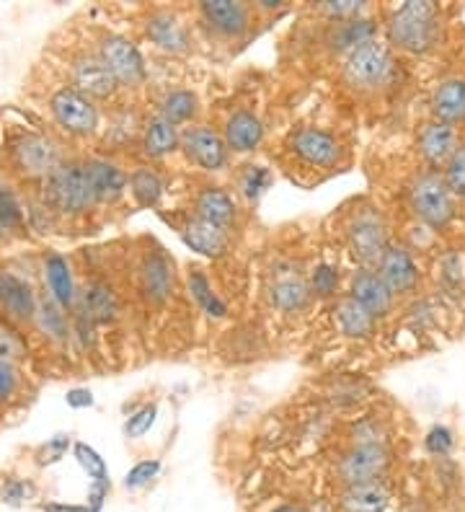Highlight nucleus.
<instances>
[{
	"mask_svg": "<svg viewBox=\"0 0 465 512\" xmlns=\"http://www.w3.org/2000/svg\"><path fill=\"white\" fill-rule=\"evenodd\" d=\"M385 34H388V42L398 47V50L424 55V52H429L434 44L440 42V8L434 6V3H427V0L424 3L409 0V3L398 6L388 16Z\"/></svg>",
	"mask_w": 465,
	"mask_h": 512,
	"instance_id": "nucleus-1",
	"label": "nucleus"
},
{
	"mask_svg": "<svg viewBox=\"0 0 465 512\" xmlns=\"http://www.w3.org/2000/svg\"><path fill=\"white\" fill-rule=\"evenodd\" d=\"M42 202L55 215H83L96 207V197L88 184L83 161L62 158L57 169L42 182Z\"/></svg>",
	"mask_w": 465,
	"mask_h": 512,
	"instance_id": "nucleus-2",
	"label": "nucleus"
},
{
	"mask_svg": "<svg viewBox=\"0 0 465 512\" xmlns=\"http://www.w3.org/2000/svg\"><path fill=\"white\" fill-rule=\"evenodd\" d=\"M6 158L11 171L31 182H44L65 156L47 132L21 130L6 140Z\"/></svg>",
	"mask_w": 465,
	"mask_h": 512,
	"instance_id": "nucleus-3",
	"label": "nucleus"
},
{
	"mask_svg": "<svg viewBox=\"0 0 465 512\" xmlns=\"http://www.w3.org/2000/svg\"><path fill=\"white\" fill-rule=\"evenodd\" d=\"M341 75L352 88L362 91V94H372L380 91L393 81L396 75V60H393L391 47L380 39L360 44L357 50H352L341 65Z\"/></svg>",
	"mask_w": 465,
	"mask_h": 512,
	"instance_id": "nucleus-4",
	"label": "nucleus"
},
{
	"mask_svg": "<svg viewBox=\"0 0 465 512\" xmlns=\"http://www.w3.org/2000/svg\"><path fill=\"white\" fill-rule=\"evenodd\" d=\"M47 109H50L52 122L70 138H91L99 132L101 114L96 101L88 99L70 83H60L52 91L47 99Z\"/></svg>",
	"mask_w": 465,
	"mask_h": 512,
	"instance_id": "nucleus-5",
	"label": "nucleus"
},
{
	"mask_svg": "<svg viewBox=\"0 0 465 512\" xmlns=\"http://www.w3.org/2000/svg\"><path fill=\"white\" fill-rule=\"evenodd\" d=\"M409 205L422 223L432 228H445L455 215V194L447 187L440 171H422L409 184Z\"/></svg>",
	"mask_w": 465,
	"mask_h": 512,
	"instance_id": "nucleus-6",
	"label": "nucleus"
},
{
	"mask_svg": "<svg viewBox=\"0 0 465 512\" xmlns=\"http://www.w3.org/2000/svg\"><path fill=\"white\" fill-rule=\"evenodd\" d=\"M96 55L106 70L114 75L119 88H140L148 78L143 52L137 50V44L130 37L117 32H101L96 39Z\"/></svg>",
	"mask_w": 465,
	"mask_h": 512,
	"instance_id": "nucleus-7",
	"label": "nucleus"
},
{
	"mask_svg": "<svg viewBox=\"0 0 465 512\" xmlns=\"http://www.w3.org/2000/svg\"><path fill=\"white\" fill-rule=\"evenodd\" d=\"M347 246L352 256L365 269H375L380 256L391 246L388 241V223L375 207H362L354 210L347 223Z\"/></svg>",
	"mask_w": 465,
	"mask_h": 512,
	"instance_id": "nucleus-8",
	"label": "nucleus"
},
{
	"mask_svg": "<svg viewBox=\"0 0 465 512\" xmlns=\"http://www.w3.org/2000/svg\"><path fill=\"white\" fill-rule=\"evenodd\" d=\"M287 148L310 169H334L344 156V145L334 132L313 125L292 130L287 138Z\"/></svg>",
	"mask_w": 465,
	"mask_h": 512,
	"instance_id": "nucleus-9",
	"label": "nucleus"
},
{
	"mask_svg": "<svg viewBox=\"0 0 465 512\" xmlns=\"http://www.w3.org/2000/svg\"><path fill=\"white\" fill-rule=\"evenodd\" d=\"M391 466V450L383 443H354L336 463V476L344 487L380 481Z\"/></svg>",
	"mask_w": 465,
	"mask_h": 512,
	"instance_id": "nucleus-10",
	"label": "nucleus"
},
{
	"mask_svg": "<svg viewBox=\"0 0 465 512\" xmlns=\"http://www.w3.org/2000/svg\"><path fill=\"white\" fill-rule=\"evenodd\" d=\"M70 86L78 88L81 94H86L91 101H109L119 91V83L114 81V75L106 70L96 52L81 50L70 57L68 63Z\"/></svg>",
	"mask_w": 465,
	"mask_h": 512,
	"instance_id": "nucleus-11",
	"label": "nucleus"
},
{
	"mask_svg": "<svg viewBox=\"0 0 465 512\" xmlns=\"http://www.w3.org/2000/svg\"><path fill=\"white\" fill-rule=\"evenodd\" d=\"M181 150L192 163L205 171H220L228 166V145L223 135L207 125H189L181 132Z\"/></svg>",
	"mask_w": 465,
	"mask_h": 512,
	"instance_id": "nucleus-12",
	"label": "nucleus"
},
{
	"mask_svg": "<svg viewBox=\"0 0 465 512\" xmlns=\"http://www.w3.org/2000/svg\"><path fill=\"white\" fill-rule=\"evenodd\" d=\"M199 16L217 37L241 39L251 29V6L236 0H207L199 6Z\"/></svg>",
	"mask_w": 465,
	"mask_h": 512,
	"instance_id": "nucleus-13",
	"label": "nucleus"
},
{
	"mask_svg": "<svg viewBox=\"0 0 465 512\" xmlns=\"http://www.w3.org/2000/svg\"><path fill=\"white\" fill-rule=\"evenodd\" d=\"M375 272L385 282V288L391 290L393 298L409 295L419 285V269H416L414 256L406 246H388L385 254L380 256V262L375 264Z\"/></svg>",
	"mask_w": 465,
	"mask_h": 512,
	"instance_id": "nucleus-14",
	"label": "nucleus"
},
{
	"mask_svg": "<svg viewBox=\"0 0 465 512\" xmlns=\"http://www.w3.org/2000/svg\"><path fill=\"white\" fill-rule=\"evenodd\" d=\"M416 148L422 153L424 161L432 166L434 171L447 166V161L455 156V150L460 148L458 140V130L445 122H437V119H429L419 127L416 132Z\"/></svg>",
	"mask_w": 465,
	"mask_h": 512,
	"instance_id": "nucleus-15",
	"label": "nucleus"
},
{
	"mask_svg": "<svg viewBox=\"0 0 465 512\" xmlns=\"http://www.w3.org/2000/svg\"><path fill=\"white\" fill-rule=\"evenodd\" d=\"M83 169H86L96 205H112V202H117L127 192V174L109 158H86Z\"/></svg>",
	"mask_w": 465,
	"mask_h": 512,
	"instance_id": "nucleus-16",
	"label": "nucleus"
},
{
	"mask_svg": "<svg viewBox=\"0 0 465 512\" xmlns=\"http://www.w3.org/2000/svg\"><path fill=\"white\" fill-rule=\"evenodd\" d=\"M145 34L158 50L168 52V55H184L192 47V37L184 21L171 11H155L150 13L145 21Z\"/></svg>",
	"mask_w": 465,
	"mask_h": 512,
	"instance_id": "nucleus-17",
	"label": "nucleus"
},
{
	"mask_svg": "<svg viewBox=\"0 0 465 512\" xmlns=\"http://www.w3.org/2000/svg\"><path fill=\"white\" fill-rule=\"evenodd\" d=\"M349 298H354L362 308H367L375 319L388 316V313L393 311V303H396V298H393L391 290L385 288V282L380 280L378 272L365 267L352 275V282H349Z\"/></svg>",
	"mask_w": 465,
	"mask_h": 512,
	"instance_id": "nucleus-18",
	"label": "nucleus"
},
{
	"mask_svg": "<svg viewBox=\"0 0 465 512\" xmlns=\"http://www.w3.org/2000/svg\"><path fill=\"white\" fill-rule=\"evenodd\" d=\"M75 313H81L96 324H109L119 316V295L114 293V288L104 280H91L83 288V293H78V303L73 308Z\"/></svg>",
	"mask_w": 465,
	"mask_h": 512,
	"instance_id": "nucleus-19",
	"label": "nucleus"
},
{
	"mask_svg": "<svg viewBox=\"0 0 465 512\" xmlns=\"http://www.w3.org/2000/svg\"><path fill=\"white\" fill-rule=\"evenodd\" d=\"M181 238H184V244L189 249L202 256H210V259L223 256L230 244L228 228L210 223V220L199 218V215H192V218L181 225Z\"/></svg>",
	"mask_w": 465,
	"mask_h": 512,
	"instance_id": "nucleus-20",
	"label": "nucleus"
},
{
	"mask_svg": "<svg viewBox=\"0 0 465 512\" xmlns=\"http://www.w3.org/2000/svg\"><path fill=\"white\" fill-rule=\"evenodd\" d=\"M39 300L24 277L13 272H0V308L13 321H34Z\"/></svg>",
	"mask_w": 465,
	"mask_h": 512,
	"instance_id": "nucleus-21",
	"label": "nucleus"
},
{
	"mask_svg": "<svg viewBox=\"0 0 465 512\" xmlns=\"http://www.w3.org/2000/svg\"><path fill=\"white\" fill-rule=\"evenodd\" d=\"M429 109H432V119L445 122L450 127L465 125V78L455 75L447 81L437 83L429 99Z\"/></svg>",
	"mask_w": 465,
	"mask_h": 512,
	"instance_id": "nucleus-22",
	"label": "nucleus"
},
{
	"mask_svg": "<svg viewBox=\"0 0 465 512\" xmlns=\"http://www.w3.org/2000/svg\"><path fill=\"white\" fill-rule=\"evenodd\" d=\"M42 272L47 290H50V298L55 300L57 306L65 308V311H73L75 303H78V288H75L73 269H70L68 259L57 254V251H50V254L44 256Z\"/></svg>",
	"mask_w": 465,
	"mask_h": 512,
	"instance_id": "nucleus-23",
	"label": "nucleus"
},
{
	"mask_svg": "<svg viewBox=\"0 0 465 512\" xmlns=\"http://www.w3.org/2000/svg\"><path fill=\"white\" fill-rule=\"evenodd\" d=\"M181 145V132L179 127L171 125L166 117L161 114H153L150 119H145L143 127H140V148H143V156L150 161H161L168 153H174Z\"/></svg>",
	"mask_w": 465,
	"mask_h": 512,
	"instance_id": "nucleus-24",
	"label": "nucleus"
},
{
	"mask_svg": "<svg viewBox=\"0 0 465 512\" xmlns=\"http://www.w3.org/2000/svg\"><path fill=\"white\" fill-rule=\"evenodd\" d=\"M223 140L233 153H251L264 140V125H261V119L254 112L238 109V112L225 119Z\"/></svg>",
	"mask_w": 465,
	"mask_h": 512,
	"instance_id": "nucleus-25",
	"label": "nucleus"
},
{
	"mask_svg": "<svg viewBox=\"0 0 465 512\" xmlns=\"http://www.w3.org/2000/svg\"><path fill=\"white\" fill-rule=\"evenodd\" d=\"M341 512H388L391 507V492L383 481H367L344 487L339 494Z\"/></svg>",
	"mask_w": 465,
	"mask_h": 512,
	"instance_id": "nucleus-26",
	"label": "nucleus"
},
{
	"mask_svg": "<svg viewBox=\"0 0 465 512\" xmlns=\"http://www.w3.org/2000/svg\"><path fill=\"white\" fill-rule=\"evenodd\" d=\"M194 215L228 228L236 220L238 207L236 200H233V194L225 192L223 187H202L197 197H194Z\"/></svg>",
	"mask_w": 465,
	"mask_h": 512,
	"instance_id": "nucleus-27",
	"label": "nucleus"
},
{
	"mask_svg": "<svg viewBox=\"0 0 465 512\" xmlns=\"http://www.w3.org/2000/svg\"><path fill=\"white\" fill-rule=\"evenodd\" d=\"M140 277H143V290L150 300H166L174 290V267L163 251H150L145 256Z\"/></svg>",
	"mask_w": 465,
	"mask_h": 512,
	"instance_id": "nucleus-28",
	"label": "nucleus"
},
{
	"mask_svg": "<svg viewBox=\"0 0 465 512\" xmlns=\"http://www.w3.org/2000/svg\"><path fill=\"white\" fill-rule=\"evenodd\" d=\"M334 319L341 334L349 339H370L375 334V324H378V319L349 295L339 298L334 308Z\"/></svg>",
	"mask_w": 465,
	"mask_h": 512,
	"instance_id": "nucleus-29",
	"label": "nucleus"
},
{
	"mask_svg": "<svg viewBox=\"0 0 465 512\" xmlns=\"http://www.w3.org/2000/svg\"><path fill=\"white\" fill-rule=\"evenodd\" d=\"M372 39H378V26H375V21L365 19V16L354 21H339V24H334V29L329 34L331 50L347 52V55L352 50H357L360 44L372 42Z\"/></svg>",
	"mask_w": 465,
	"mask_h": 512,
	"instance_id": "nucleus-30",
	"label": "nucleus"
},
{
	"mask_svg": "<svg viewBox=\"0 0 465 512\" xmlns=\"http://www.w3.org/2000/svg\"><path fill=\"white\" fill-rule=\"evenodd\" d=\"M127 189H130L137 207H155L166 192V182L150 166H137V169H132V174H127Z\"/></svg>",
	"mask_w": 465,
	"mask_h": 512,
	"instance_id": "nucleus-31",
	"label": "nucleus"
},
{
	"mask_svg": "<svg viewBox=\"0 0 465 512\" xmlns=\"http://www.w3.org/2000/svg\"><path fill=\"white\" fill-rule=\"evenodd\" d=\"M158 114L166 117L171 125H192V119L199 114V99L189 88H171L166 91L158 104Z\"/></svg>",
	"mask_w": 465,
	"mask_h": 512,
	"instance_id": "nucleus-32",
	"label": "nucleus"
},
{
	"mask_svg": "<svg viewBox=\"0 0 465 512\" xmlns=\"http://www.w3.org/2000/svg\"><path fill=\"white\" fill-rule=\"evenodd\" d=\"M186 282H189V293H192L194 303H197L202 311L210 316V319H225V313H228V306H225L223 300H220V295L212 290L210 280H207V275L202 272V269H189V277H186Z\"/></svg>",
	"mask_w": 465,
	"mask_h": 512,
	"instance_id": "nucleus-33",
	"label": "nucleus"
},
{
	"mask_svg": "<svg viewBox=\"0 0 465 512\" xmlns=\"http://www.w3.org/2000/svg\"><path fill=\"white\" fill-rule=\"evenodd\" d=\"M308 295L310 285L300 277H279L269 290L272 306H277L279 311H300L308 303Z\"/></svg>",
	"mask_w": 465,
	"mask_h": 512,
	"instance_id": "nucleus-34",
	"label": "nucleus"
},
{
	"mask_svg": "<svg viewBox=\"0 0 465 512\" xmlns=\"http://www.w3.org/2000/svg\"><path fill=\"white\" fill-rule=\"evenodd\" d=\"M34 321H37L39 329H42L44 334H50V337L57 339V342H65V339L70 337V326H68V316H65V308L57 306L52 298L39 300L37 316H34Z\"/></svg>",
	"mask_w": 465,
	"mask_h": 512,
	"instance_id": "nucleus-35",
	"label": "nucleus"
},
{
	"mask_svg": "<svg viewBox=\"0 0 465 512\" xmlns=\"http://www.w3.org/2000/svg\"><path fill=\"white\" fill-rule=\"evenodd\" d=\"M73 456L75 461L81 463V469L86 471L88 479H91V487L93 484H112V481H109V471H106L104 458L96 453V448H91L88 443H73Z\"/></svg>",
	"mask_w": 465,
	"mask_h": 512,
	"instance_id": "nucleus-36",
	"label": "nucleus"
},
{
	"mask_svg": "<svg viewBox=\"0 0 465 512\" xmlns=\"http://www.w3.org/2000/svg\"><path fill=\"white\" fill-rule=\"evenodd\" d=\"M272 184V171L267 166H243L238 176V189L248 202H256Z\"/></svg>",
	"mask_w": 465,
	"mask_h": 512,
	"instance_id": "nucleus-37",
	"label": "nucleus"
},
{
	"mask_svg": "<svg viewBox=\"0 0 465 512\" xmlns=\"http://www.w3.org/2000/svg\"><path fill=\"white\" fill-rule=\"evenodd\" d=\"M0 223L11 228V231H16V228H21L26 223V213L24 207H21L19 197L3 182H0Z\"/></svg>",
	"mask_w": 465,
	"mask_h": 512,
	"instance_id": "nucleus-38",
	"label": "nucleus"
},
{
	"mask_svg": "<svg viewBox=\"0 0 465 512\" xmlns=\"http://www.w3.org/2000/svg\"><path fill=\"white\" fill-rule=\"evenodd\" d=\"M155 419H158V404H145L140 406L135 414H130L127 417V422H124V435L132 440L143 438L145 432H150V427L155 425Z\"/></svg>",
	"mask_w": 465,
	"mask_h": 512,
	"instance_id": "nucleus-39",
	"label": "nucleus"
},
{
	"mask_svg": "<svg viewBox=\"0 0 465 512\" xmlns=\"http://www.w3.org/2000/svg\"><path fill=\"white\" fill-rule=\"evenodd\" d=\"M70 448H73V440H70V435H55V438H50L47 443L39 445L37 453H34V458H37L39 466H55V463H60L62 458L68 456Z\"/></svg>",
	"mask_w": 465,
	"mask_h": 512,
	"instance_id": "nucleus-40",
	"label": "nucleus"
},
{
	"mask_svg": "<svg viewBox=\"0 0 465 512\" xmlns=\"http://www.w3.org/2000/svg\"><path fill=\"white\" fill-rule=\"evenodd\" d=\"M365 11L367 3H357V0H329V3H321V13H326L334 24L362 19Z\"/></svg>",
	"mask_w": 465,
	"mask_h": 512,
	"instance_id": "nucleus-41",
	"label": "nucleus"
},
{
	"mask_svg": "<svg viewBox=\"0 0 465 512\" xmlns=\"http://www.w3.org/2000/svg\"><path fill=\"white\" fill-rule=\"evenodd\" d=\"M161 474V461L158 458H145V461H137L127 476H124V487L127 489H143L148 487L155 476Z\"/></svg>",
	"mask_w": 465,
	"mask_h": 512,
	"instance_id": "nucleus-42",
	"label": "nucleus"
},
{
	"mask_svg": "<svg viewBox=\"0 0 465 512\" xmlns=\"http://www.w3.org/2000/svg\"><path fill=\"white\" fill-rule=\"evenodd\" d=\"M339 288V269L331 267V264H318L310 275V293L321 295V298H329Z\"/></svg>",
	"mask_w": 465,
	"mask_h": 512,
	"instance_id": "nucleus-43",
	"label": "nucleus"
},
{
	"mask_svg": "<svg viewBox=\"0 0 465 512\" xmlns=\"http://www.w3.org/2000/svg\"><path fill=\"white\" fill-rule=\"evenodd\" d=\"M445 182L455 197H465V145L455 150V156L445 166Z\"/></svg>",
	"mask_w": 465,
	"mask_h": 512,
	"instance_id": "nucleus-44",
	"label": "nucleus"
},
{
	"mask_svg": "<svg viewBox=\"0 0 465 512\" xmlns=\"http://www.w3.org/2000/svg\"><path fill=\"white\" fill-rule=\"evenodd\" d=\"M21 373L6 352H0V401H8L19 391Z\"/></svg>",
	"mask_w": 465,
	"mask_h": 512,
	"instance_id": "nucleus-45",
	"label": "nucleus"
},
{
	"mask_svg": "<svg viewBox=\"0 0 465 512\" xmlns=\"http://www.w3.org/2000/svg\"><path fill=\"white\" fill-rule=\"evenodd\" d=\"M31 492H34V487H31L29 481L19 479V476H6V481L0 484V497H3V502L11 507L24 505V502L29 500Z\"/></svg>",
	"mask_w": 465,
	"mask_h": 512,
	"instance_id": "nucleus-46",
	"label": "nucleus"
},
{
	"mask_svg": "<svg viewBox=\"0 0 465 512\" xmlns=\"http://www.w3.org/2000/svg\"><path fill=\"white\" fill-rule=\"evenodd\" d=\"M455 445V438L453 432H450V427L445 425H434L432 430L427 432V438H424V448L432 453V456H447L450 450H453Z\"/></svg>",
	"mask_w": 465,
	"mask_h": 512,
	"instance_id": "nucleus-47",
	"label": "nucleus"
},
{
	"mask_svg": "<svg viewBox=\"0 0 465 512\" xmlns=\"http://www.w3.org/2000/svg\"><path fill=\"white\" fill-rule=\"evenodd\" d=\"M354 443H383L385 445V432L378 422H362L354 427Z\"/></svg>",
	"mask_w": 465,
	"mask_h": 512,
	"instance_id": "nucleus-48",
	"label": "nucleus"
},
{
	"mask_svg": "<svg viewBox=\"0 0 465 512\" xmlns=\"http://www.w3.org/2000/svg\"><path fill=\"white\" fill-rule=\"evenodd\" d=\"M65 401H68L70 409H91L96 404L91 388H70L68 394H65Z\"/></svg>",
	"mask_w": 465,
	"mask_h": 512,
	"instance_id": "nucleus-49",
	"label": "nucleus"
},
{
	"mask_svg": "<svg viewBox=\"0 0 465 512\" xmlns=\"http://www.w3.org/2000/svg\"><path fill=\"white\" fill-rule=\"evenodd\" d=\"M44 512H99L93 505H65V502H42Z\"/></svg>",
	"mask_w": 465,
	"mask_h": 512,
	"instance_id": "nucleus-50",
	"label": "nucleus"
},
{
	"mask_svg": "<svg viewBox=\"0 0 465 512\" xmlns=\"http://www.w3.org/2000/svg\"><path fill=\"white\" fill-rule=\"evenodd\" d=\"M256 8H261V11H277V8H282V3L279 0H261V3H256Z\"/></svg>",
	"mask_w": 465,
	"mask_h": 512,
	"instance_id": "nucleus-51",
	"label": "nucleus"
},
{
	"mask_svg": "<svg viewBox=\"0 0 465 512\" xmlns=\"http://www.w3.org/2000/svg\"><path fill=\"white\" fill-rule=\"evenodd\" d=\"M272 512H308V510L300 505H279V507H274Z\"/></svg>",
	"mask_w": 465,
	"mask_h": 512,
	"instance_id": "nucleus-52",
	"label": "nucleus"
}]
</instances>
